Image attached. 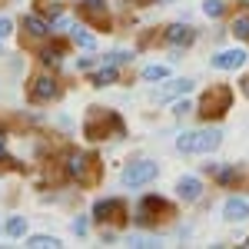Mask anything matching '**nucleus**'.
Returning <instances> with one entry per match:
<instances>
[{"label":"nucleus","mask_w":249,"mask_h":249,"mask_svg":"<svg viewBox=\"0 0 249 249\" xmlns=\"http://www.w3.org/2000/svg\"><path fill=\"white\" fill-rule=\"evenodd\" d=\"M130 3H136V7H143V3H150V0H130Z\"/></svg>","instance_id":"obj_31"},{"label":"nucleus","mask_w":249,"mask_h":249,"mask_svg":"<svg viewBox=\"0 0 249 249\" xmlns=\"http://www.w3.org/2000/svg\"><path fill=\"white\" fill-rule=\"evenodd\" d=\"M163 37L170 40L173 47H186V43H193V40H196V30H193V27H186V23H173V27H166V30H163Z\"/></svg>","instance_id":"obj_8"},{"label":"nucleus","mask_w":249,"mask_h":249,"mask_svg":"<svg viewBox=\"0 0 249 249\" xmlns=\"http://www.w3.org/2000/svg\"><path fill=\"white\" fill-rule=\"evenodd\" d=\"M110 126L116 130V136H123V123H120L110 110H96V113L87 120V126H83V130H87L90 140H107V136H110Z\"/></svg>","instance_id":"obj_3"},{"label":"nucleus","mask_w":249,"mask_h":249,"mask_svg":"<svg viewBox=\"0 0 249 249\" xmlns=\"http://www.w3.org/2000/svg\"><path fill=\"white\" fill-rule=\"evenodd\" d=\"M43 3V10L50 14V17H60V3H53V0H40Z\"/></svg>","instance_id":"obj_26"},{"label":"nucleus","mask_w":249,"mask_h":249,"mask_svg":"<svg viewBox=\"0 0 249 249\" xmlns=\"http://www.w3.org/2000/svg\"><path fill=\"white\" fill-rule=\"evenodd\" d=\"M243 93L249 96V77H243Z\"/></svg>","instance_id":"obj_30"},{"label":"nucleus","mask_w":249,"mask_h":249,"mask_svg":"<svg viewBox=\"0 0 249 249\" xmlns=\"http://www.w3.org/2000/svg\"><path fill=\"white\" fill-rule=\"evenodd\" d=\"M156 176H160V166L150 163V160H140V163H130L123 170V186H143V183H150Z\"/></svg>","instance_id":"obj_4"},{"label":"nucleus","mask_w":249,"mask_h":249,"mask_svg":"<svg viewBox=\"0 0 249 249\" xmlns=\"http://www.w3.org/2000/svg\"><path fill=\"white\" fill-rule=\"evenodd\" d=\"M3 37H10V20L7 17H0V40Z\"/></svg>","instance_id":"obj_29"},{"label":"nucleus","mask_w":249,"mask_h":249,"mask_svg":"<svg viewBox=\"0 0 249 249\" xmlns=\"http://www.w3.org/2000/svg\"><path fill=\"white\" fill-rule=\"evenodd\" d=\"M80 14L87 23H93L100 30H110V14H107V0H83L80 3Z\"/></svg>","instance_id":"obj_5"},{"label":"nucleus","mask_w":249,"mask_h":249,"mask_svg":"<svg viewBox=\"0 0 249 249\" xmlns=\"http://www.w3.org/2000/svg\"><path fill=\"white\" fill-rule=\"evenodd\" d=\"M87 230H90L87 219H73V232H77V236H87Z\"/></svg>","instance_id":"obj_28"},{"label":"nucleus","mask_w":249,"mask_h":249,"mask_svg":"<svg viewBox=\"0 0 249 249\" xmlns=\"http://www.w3.org/2000/svg\"><path fill=\"white\" fill-rule=\"evenodd\" d=\"M219 143H223L219 130H203V133H196V153H213Z\"/></svg>","instance_id":"obj_12"},{"label":"nucleus","mask_w":249,"mask_h":249,"mask_svg":"<svg viewBox=\"0 0 249 249\" xmlns=\"http://www.w3.org/2000/svg\"><path fill=\"white\" fill-rule=\"evenodd\" d=\"M7 232H10V236H23V232H27V219H23V216H14V219L7 223Z\"/></svg>","instance_id":"obj_23"},{"label":"nucleus","mask_w":249,"mask_h":249,"mask_svg":"<svg viewBox=\"0 0 249 249\" xmlns=\"http://www.w3.org/2000/svg\"><path fill=\"white\" fill-rule=\"evenodd\" d=\"M232 34L239 40H249V14H239V17L232 20Z\"/></svg>","instance_id":"obj_18"},{"label":"nucleus","mask_w":249,"mask_h":249,"mask_svg":"<svg viewBox=\"0 0 249 249\" xmlns=\"http://www.w3.org/2000/svg\"><path fill=\"white\" fill-rule=\"evenodd\" d=\"M176 150H179V153H196V133H179Z\"/></svg>","instance_id":"obj_19"},{"label":"nucleus","mask_w":249,"mask_h":249,"mask_svg":"<svg viewBox=\"0 0 249 249\" xmlns=\"http://www.w3.org/2000/svg\"><path fill=\"white\" fill-rule=\"evenodd\" d=\"M0 160H3V140H0Z\"/></svg>","instance_id":"obj_32"},{"label":"nucleus","mask_w":249,"mask_h":249,"mask_svg":"<svg viewBox=\"0 0 249 249\" xmlns=\"http://www.w3.org/2000/svg\"><path fill=\"white\" fill-rule=\"evenodd\" d=\"M246 63V53L243 50H223L219 57H213V67L216 70H239Z\"/></svg>","instance_id":"obj_9"},{"label":"nucleus","mask_w":249,"mask_h":249,"mask_svg":"<svg viewBox=\"0 0 249 249\" xmlns=\"http://www.w3.org/2000/svg\"><path fill=\"white\" fill-rule=\"evenodd\" d=\"M163 213H170V206L163 203V196H146L140 203V210H136V226H153V219L163 216Z\"/></svg>","instance_id":"obj_6"},{"label":"nucleus","mask_w":249,"mask_h":249,"mask_svg":"<svg viewBox=\"0 0 249 249\" xmlns=\"http://www.w3.org/2000/svg\"><path fill=\"white\" fill-rule=\"evenodd\" d=\"M166 77H170V67H163V63H153L143 70V80H166Z\"/></svg>","instance_id":"obj_20"},{"label":"nucleus","mask_w":249,"mask_h":249,"mask_svg":"<svg viewBox=\"0 0 249 249\" xmlns=\"http://www.w3.org/2000/svg\"><path fill=\"white\" fill-rule=\"evenodd\" d=\"M176 193H179V199H190V203H196V199L203 196V183H199L196 176H183V179L176 183Z\"/></svg>","instance_id":"obj_10"},{"label":"nucleus","mask_w":249,"mask_h":249,"mask_svg":"<svg viewBox=\"0 0 249 249\" xmlns=\"http://www.w3.org/2000/svg\"><path fill=\"white\" fill-rule=\"evenodd\" d=\"M67 173H70L77 183H83V186H93L96 176H100V163H96L93 156H87V153H70Z\"/></svg>","instance_id":"obj_2"},{"label":"nucleus","mask_w":249,"mask_h":249,"mask_svg":"<svg viewBox=\"0 0 249 249\" xmlns=\"http://www.w3.org/2000/svg\"><path fill=\"white\" fill-rule=\"evenodd\" d=\"M57 93H60V87H57L53 77H34L30 87H27V96H30L34 103H50Z\"/></svg>","instance_id":"obj_7"},{"label":"nucleus","mask_w":249,"mask_h":249,"mask_svg":"<svg viewBox=\"0 0 249 249\" xmlns=\"http://www.w3.org/2000/svg\"><path fill=\"white\" fill-rule=\"evenodd\" d=\"M23 30H27V37H47V34H50V23L40 20L37 14H27V17H23Z\"/></svg>","instance_id":"obj_14"},{"label":"nucleus","mask_w":249,"mask_h":249,"mask_svg":"<svg viewBox=\"0 0 249 249\" xmlns=\"http://www.w3.org/2000/svg\"><path fill=\"white\" fill-rule=\"evenodd\" d=\"M232 107V90L230 87H213V90H206V96L199 100V116L203 120H216V116H223L226 110Z\"/></svg>","instance_id":"obj_1"},{"label":"nucleus","mask_w":249,"mask_h":249,"mask_svg":"<svg viewBox=\"0 0 249 249\" xmlns=\"http://www.w3.org/2000/svg\"><path fill=\"white\" fill-rule=\"evenodd\" d=\"M223 10H226L223 0H203V14H206V17H219Z\"/></svg>","instance_id":"obj_22"},{"label":"nucleus","mask_w":249,"mask_h":249,"mask_svg":"<svg viewBox=\"0 0 249 249\" xmlns=\"http://www.w3.org/2000/svg\"><path fill=\"white\" fill-rule=\"evenodd\" d=\"M93 87H110V83H116V70H113V63H107L100 73H93V80H90Z\"/></svg>","instance_id":"obj_17"},{"label":"nucleus","mask_w":249,"mask_h":249,"mask_svg":"<svg viewBox=\"0 0 249 249\" xmlns=\"http://www.w3.org/2000/svg\"><path fill=\"white\" fill-rule=\"evenodd\" d=\"M120 213H123V206H120L116 199H100V203L93 206V216L100 219V223H107L110 216H116V219H120Z\"/></svg>","instance_id":"obj_13"},{"label":"nucleus","mask_w":249,"mask_h":249,"mask_svg":"<svg viewBox=\"0 0 249 249\" xmlns=\"http://www.w3.org/2000/svg\"><path fill=\"white\" fill-rule=\"evenodd\" d=\"M163 3H173V0H163Z\"/></svg>","instance_id":"obj_34"},{"label":"nucleus","mask_w":249,"mask_h":249,"mask_svg":"<svg viewBox=\"0 0 249 249\" xmlns=\"http://www.w3.org/2000/svg\"><path fill=\"white\" fill-rule=\"evenodd\" d=\"M223 216H226V219H232V223L249 219V199H243V196H232L230 203L223 206Z\"/></svg>","instance_id":"obj_11"},{"label":"nucleus","mask_w":249,"mask_h":249,"mask_svg":"<svg viewBox=\"0 0 249 249\" xmlns=\"http://www.w3.org/2000/svg\"><path fill=\"white\" fill-rule=\"evenodd\" d=\"M190 90H193V80H173L166 90H160V93H156V100H163V103H166V100H173V96H179V93H190Z\"/></svg>","instance_id":"obj_16"},{"label":"nucleus","mask_w":249,"mask_h":249,"mask_svg":"<svg viewBox=\"0 0 249 249\" xmlns=\"http://www.w3.org/2000/svg\"><path fill=\"white\" fill-rule=\"evenodd\" d=\"M73 40H77L80 47H87V50H90V47H93V37H90V34H83V30H80V27H73Z\"/></svg>","instance_id":"obj_24"},{"label":"nucleus","mask_w":249,"mask_h":249,"mask_svg":"<svg viewBox=\"0 0 249 249\" xmlns=\"http://www.w3.org/2000/svg\"><path fill=\"white\" fill-rule=\"evenodd\" d=\"M190 110H193V103H190V100H179V103H176V107H173V113H176V116L190 113Z\"/></svg>","instance_id":"obj_27"},{"label":"nucleus","mask_w":249,"mask_h":249,"mask_svg":"<svg viewBox=\"0 0 249 249\" xmlns=\"http://www.w3.org/2000/svg\"><path fill=\"white\" fill-rule=\"evenodd\" d=\"M130 60V53L126 50H116V53H107V63H126Z\"/></svg>","instance_id":"obj_25"},{"label":"nucleus","mask_w":249,"mask_h":249,"mask_svg":"<svg viewBox=\"0 0 249 249\" xmlns=\"http://www.w3.org/2000/svg\"><path fill=\"white\" fill-rule=\"evenodd\" d=\"M243 246H246V249H249V239H246V243H243Z\"/></svg>","instance_id":"obj_33"},{"label":"nucleus","mask_w":249,"mask_h":249,"mask_svg":"<svg viewBox=\"0 0 249 249\" xmlns=\"http://www.w3.org/2000/svg\"><path fill=\"white\" fill-rule=\"evenodd\" d=\"M63 57H67V47H60V43H50V47H43V50H40L43 67H60Z\"/></svg>","instance_id":"obj_15"},{"label":"nucleus","mask_w":249,"mask_h":249,"mask_svg":"<svg viewBox=\"0 0 249 249\" xmlns=\"http://www.w3.org/2000/svg\"><path fill=\"white\" fill-rule=\"evenodd\" d=\"M30 249H53V246H60L53 236H30V243H27Z\"/></svg>","instance_id":"obj_21"}]
</instances>
